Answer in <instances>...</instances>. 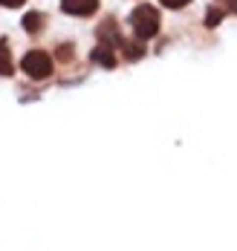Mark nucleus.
I'll return each mask as SVG.
<instances>
[{"label": "nucleus", "mask_w": 237, "mask_h": 251, "mask_svg": "<svg viewBox=\"0 0 237 251\" xmlns=\"http://www.w3.org/2000/svg\"><path fill=\"white\" fill-rule=\"evenodd\" d=\"M131 26H133V32H136V38L148 41V38H154V35L159 32V12L151 6V3L136 6V9L131 12Z\"/></svg>", "instance_id": "nucleus-1"}, {"label": "nucleus", "mask_w": 237, "mask_h": 251, "mask_svg": "<svg viewBox=\"0 0 237 251\" xmlns=\"http://www.w3.org/2000/svg\"><path fill=\"white\" fill-rule=\"evenodd\" d=\"M21 67H24V73H26L32 81H44V78L53 75V58H50L47 52H41V50L26 52L24 61H21Z\"/></svg>", "instance_id": "nucleus-2"}, {"label": "nucleus", "mask_w": 237, "mask_h": 251, "mask_svg": "<svg viewBox=\"0 0 237 251\" xmlns=\"http://www.w3.org/2000/svg\"><path fill=\"white\" fill-rule=\"evenodd\" d=\"M99 9V0H61V12L76 15V18H87Z\"/></svg>", "instance_id": "nucleus-3"}, {"label": "nucleus", "mask_w": 237, "mask_h": 251, "mask_svg": "<svg viewBox=\"0 0 237 251\" xmlns=\"http://www.w3.org/2000/svg\"><path fill=\"white\" fill-rule=\"evenodd\" d=\"M90 61L99 64V67H105V70H113L116 67V58H113V52H110L107 44H102V47H96V50L90 52Z\"/></svg>", "instance_id": "nucleus-4"}, {"label": "nucleus", "mask_w": 237, "mask_h": 251, "mask_svg": "<svg viewBox=\"0 0 237 251\" xmlns=\"http://www.w3.org/2000/svg\"><path fill=\"white\" fill-rule=\"evenodd\" d=\"M99 38H102V44H122V38H119V32H116V21H110L107 18L105 24L99 26Z\"/></svg>", "instance_id": "nucleus-5"}, {"label": "nucleus", "mask_w": 237, "mask_h": 251, "mask_svg": "<svg viewBox=\"0 0 237 251\" xmlns=\"http://www.w3.org/2000/svg\"><path fill=\"white\" fill-rule=\"evenodd\" d=\"M15 64H12V52H9V41H0V75H12Z\"/></svg>", "instance_id": "nucleus-6"}, {"label": "nucleus", "mask_w": 237, "mask_h": 251, "mask_svg": "<svg viewBox=\"0 0 237 251\" xmlns=\"http://www.w3.org/2000/svg\"><path fill=\"white\" fill-rule=\"evenodd\" d=\"M24 29H26L29 35H38L44 29V15L41 12H26L24 15Z\"/></svg>", "instance_id": "nucleus-7"}, {"label": "nucleus", "mask_w": 237, "mask_h": 251, "mask_svg": "<svg viewBox=\"0 0 237 251\" xmlns=\"http://www.w3.org/2000/svg\"><path fill=\"white\" fill-rule=\"evenodd\" d=\"M122 52H125L128 61H139V58L145 55V47H142V44H128V41H122Z\"/></svg>", "instance_id": "nucleus-8"}, {"label": "nucleus", "mask_w": 237, "mask_h": 251, "mask_svg": "<svg viewBox=\"0 0 237 251\" xmlns=\"http://www.w3.org/2000/svg\"><path fill=\"white\" fill-rule=\"evenodd\" d=\"M220 21H223V12L220 9H209L206 12V26H217Z\"/></svg>", "instance_id": "nucleus-9"}, {"label": "nucleus", "mask_w": 237, "mask_h": 251, "mask_svg": "<svg viewBox=\"0 0 237 251\" xmlns=\"http://www.w3.org/2000/svg\"><path fill=\"white\" fill-rule=\"evenodd\" d=\"M162 6H168V9H183V6H188L191 0H159Z\"/></svg>", "instance_id": "nucleus-10"}, {"label": "nucleus", "mask_w": 237, "mask_h": 251, "mask_svg": "<svg viewBox=\"0 0 237 251\" xmlns=\"http://www.w3.org/2000/svg\"><path fill=\"white\" fill-rule=\"evenodd\" d=\"M70 55H73V47H70V44H64V47H58V58H64V61H70Z\"/></svg>", "instance_id": "nucleus-11"}, {"label": "nucleus", "mask_w": 237, "mask_h": 251, "mask_svg": "<svg viewBox=\"0 0 237 251\" xmlns=\"http://www.w3.org/2000/svg\"><path fill=\"white\" fill-rule=\"evenodd\" d=\"M26 0H0V6H6V9H18V6H24Z\"/></svg>", "instance_id": "nucleus-12"}]
</instances>
